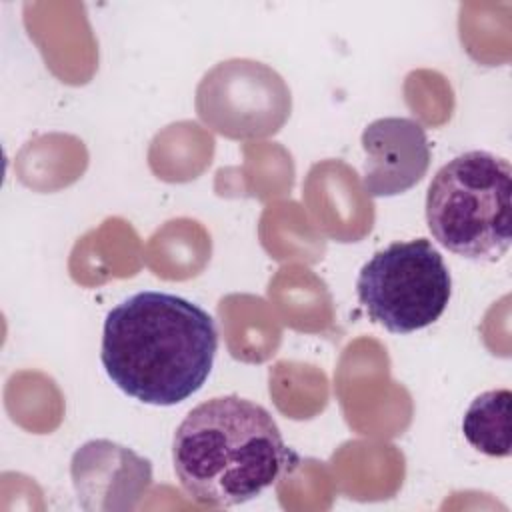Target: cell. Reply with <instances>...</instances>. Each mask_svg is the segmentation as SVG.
<instances>
[{"label":"cell","instance_id":"cell-4","mask_svg":"<svg viewBox=\"0 0 512 512\" xmlns=\"http://www.w3.org/2000/svg\"><path fill=\"white\" fill-rule=\"evenodd\" d=\"M366 314L392 334L434 324L452 294L450 270L428 238L392 242L378 250L356 280Z\"/></svg>","mask_w":512,"mask_h":512},{"label":"cell","instance_id":"cell-2","mask_svg":"<svg viewBox=\"0 0 512 512\" xmlns=\"http://www.w3.org/2000/svg\"><path fill=\"white\" fill-rule=\"evenodd\" d=\"M172 464L180 488L200 506L254 500L298 464L272 414L228 394L194 406L178 424Z\"/></svg>","mask_w":512,"mask_h":512},{"label":"cell","instance_id":"cell-6","mask_svg":"<svg viewBox=\"0 0 512 512\" xmlns=\"http://www.w3.org/2000/svg\"><path fill=\"white\" fill-rule=\"evenodd\" d=\"M70 474L80 508L90 512L134 510L152 484L150 462L110 440L82 444Z\"/></svg>","mask_w":512,"mask_h":512},{"label":"cell","instance_id":"cell-3","mask_svg":"<svg viewBox=\"0 0 512 512\" xmlns=\"http://www.w3.org/2000/svg\"><path fill=\"white\" fill-rule=\"evenodd\" d=\"M512 168L506 158L470 150L448 160L426 192V224L448 252L496 262L510 248Z\"/></svg>","mask_w":512,"mask_h":512},{"label":"cell","instance_id":"cell-1","mask_svg":"<svg viewBox=\"0 0 512 512\" xmlns=\"http://www.w3.org/2000/svg\"><path fill=\"white\" fill-rule=\"evenodd\" d=\"M216 350L218 330L204 308L170 292L142 290L106 314L100 360L126 396L174 406L204 386Z\"/></svg>","mask_w":512,"mask_h":512},{"label":"cell","instance_id":"cell-5","mask_svg":"<svg viewBox=\"0 0 512 512\" xmlns=\"http://www.w3.org/2000/svg\"><path fill=\"white\" fill-rule=\"evenodd\" d=\"M196 114L230 140H258L276 134L292 110L290 88L264 62L230 58L210 68L196 88Z\"/></svg>","mask_w":512,"mask_h":512},{"label":"cell","instance_id":"cell-7","mask_svg":"<svg viewBox=\"0 0 512 512\" xmlns=\"http://www.w3.org/2000/svg\"><path fill=\"white\" fill-rule=\"evenodd\" d=\"M360 144L364 150L362 186L372 198L404 194L428 172L430 142L422 124L412 118H378L364 128Z\"/></svg>","mask_w":512,"mask_h":512},{"label":"cell","instance_id":"cell-8","mask_svg":"<svg viewBox=\"0 0 512 512\" xmlns=\"http://www.w3.org/2000/svg\"><path fill=\"white\" fill-rule=\"evenodd\" d=\"M510 400V390L496 388L470 402L462 432L472 448L492 458L510 456Z\"/></svg>","mask_w":512,"mask_h":512}]
</instances>
